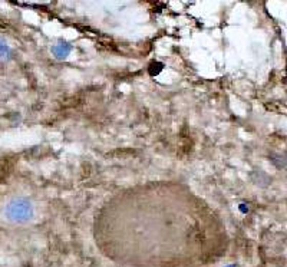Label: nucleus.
Here are the masks:
<instances>
[{
	"mask_svg": "<svg viewBox=\"0 0 287 267\" xmlns=\"http://www.w3.org/2000/svg\"><path fill=\"white\" fill-rule=\"evenodd\" d=\"M99 253L125 267H200L229 250L220 214L190 187L152 181L118 191L93 218Z\"/></svg>",
	"mask_w": 287,
	"mask_h": 267,
	"instance_id": "f257e3e1",
	"label": "nucleus"
},
{
	"mask_svg": "<svg viewBox=\"0 0 287 267\" xmlns=\"http://www.w3.org/2000/svg\"><path fill=\"white\" fill-rule=\"evenodd\" d=\"M284 159H286V162H287V152H286V155H284Z\"/></svg>",
	"mask_w": 287,
	"mask_h": 267,
	"instance_id": "20e7f679",
	"label": "nucleus"
},
{
	"mask_svg": "<svg viewBox=\"0 0 287 267\" xmlns=\"http://www.w3.org/2000/svg\"><path fill=\"white\" fill-rule=\"evenodd\" d=\"M10 55V49H9V46H7L3 40H0V59L2 60H5Z\"/></svg>",
	"mask_w": 287,
	"mask_h": 267,
	"instance_id": "7ed1b4c3",
	"label": "nucleus"
},
{
	"mask_svg": "<svg viewBox=\"0 0 287 267\" xmlns=\"http://www.w3.org/2000/svg\"><path fill=\"white\" fill-rule=\"evenodd\" d=\"M3 216L12 224H28L35 217V206L26 197H12L3 207Z\"/></svg>",
	"mask_w": 287,
	"mask_h": 267,
	"instance_id": "f03ea898",
	"label": "nucleus"
}]
</instances>
